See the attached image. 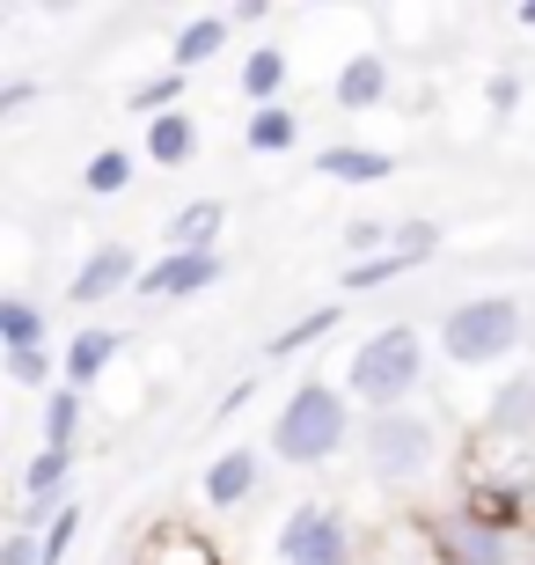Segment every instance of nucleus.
<instances>
[{
  "label": "nucleus",
  "mask_w": 535,
  "mask_h": 565,
  "mask_svg": "<svg viewBox=\"0 0 535 565\" xmlns=\"http://www.w3.org/2000/svg\"><path fill=\"white\" fill-rule=\"evenodd\" d=\"M484 104H492L499 118H506V110L521 104V74H492V82H484Z\"/></svg>",
  "instance_id": "473e14b6"
},
{
  "label": "nucleus",
  "mask_w": 535,
  "mask_h": 565,
  "mask_svg": "<svg viewBox=\"0 0 535 565\" xmlns=\"http://www.w3.org/2000/svg\"><path fill=\"white\" fill-rule=\"evenodd\" d=\"M74 544H82V507H66L60 522L44 529V565H60V558H66Z\"/></svg>",
  "instance_id": "7c9ffc66"
},
{
  "label": "nucleus",
  "mask_w": 535,
  "mask_h": 565,
  "mask_svg": "<svg viewBox=\"0 0 535 565\" xmlns=\"http://www.w3.org/2000/svg\"><path fill=\"white\" fill-rule=\"evenodd\" d=\"M82 419H88V397L60 382V390L44 397V448H74V440H82Z\"/></svg>",
  "instance_id": "5701e85b"
},
{
  "label": "nucleus",
  "mask_w": 535,
  "mask_h": 565,
  "mask_svg": "<svg viewBox=\"0 0 535 565\" xmlns=\"http://www.w3.org/2000/svg\"><path fill=\"white\" fill-rule=\"evenodd\" d=\"M227 38H235V15H191L176 38H169V66L176 74H199L206 60H221Z\"/></svg>",
  "instance_id": "f3484780"
},
{
  "label": "nucleus",
  "mask_w": 535,
  "mask_h": 565,
  "mask_svg": "<svg viewBox=\"0 0 535 565\" xmlns=\"http://www.w3.org/2000/svg\"><path fill=\"white\" fill-rule=\"evenodd\" d=\"M352 412H360V404L345 397V382H323V375L293 382L287 404L271 412V456L287 462V470H323V462H338L352 448V434H360Z\"/></svg>",
  "instance_id": "f257e3e1"
},
{
  "label": "nucleus",
  "mask_w": 535,
  "mask_h": 565,
  "mask_svg": "<svg viewBox=\"0 0 535 565\" xmlns=\"http://www.w3.org/2000/svg\"><path fill=\"white\" fill-rule=\"evenodd\" d=\"M426 360H432V338L418 323H382V331L360 338L345 360V397L360 404V419L367 412H404L426 382Z\"/></svg>",
  "instance_id": "f03ea898"
},
{
  "label": "nucleus",
  "mask_w": 535,
  "mask_h": 565,
  "mask_svg": "<svg viewBox=\"0 0 535 565\" xmlns=\"http://www.w3.org/2000/svg\"><path fill=\"white\" fill-rule=\"evenodd\" d=\"M315 177L323 184H389L396 177V154L389 147H360V140H338L315 154Z\"/></svg>",
  "instance_id": "ddd939ff"
},
{
  "label": "nucleus",
  "mask_w": 535,
  "mask_h": 565,
  "mask_svg": "<svg viewBox=\"0 0 535 565\" xmlns=\"http://www.w3.org/2000/svg\"><path fill=\"white\" fill-rule=\"evenodd\" d=\"M30 96H38V82H30V74L0 82V118H22V110H30Z\"/></svg>",
  "instance_id": "2f4dec72"
},
{
  "label": "nucleus",
  "mask_w": 535,
  "mask_h": 565,
  "mask_svg": "<svg viewBox=\"0 0 535 565\" xmlns=\"http://www.w3.org/2000/svg\"><path fill=\"white\" fill-rule=\"evenodd\" d=\"M271 558H279V565H360V529H352L345 507L301 500V507H287V514H279Z\"/></svg>",
  "instance_id": "39448f33"
},
{
  "label": "nucleus",
  "mask_w": 535,
  "mask_h": 565,
  "mask_svg": "<svg viewBox=\"0 0 535 565\" xmlns=\"http://www.w3.org/2000/svg\"><path fill=\"white\" fill-rule=\"evenodd\" d=\"M140 257L125 250V243H96V250L74 265V279H66V301L74 309H104V301H118V294H132L140 287Z\"/></svg>",
  "instance_id": "6e6552de"
},
{
  "label": "nucleus",
  "mask_w": 535,
  "mask_h": 565,
  "mask_svg": "<svg viewBox=\"0 0 535 565\" xmlns=\"http://www.w3.org/2000/svg\"><path fill=\"white\" fill-rule=\"evenodd\" d=\"M118 353H125V331H110V323H82V331L60 345V382L88 397V390L118 367Z\"/></svg>",
  "instance_id": "9d476101"
},
{
  "label": "nucleus",
  "mask_w": 535,
  "mask_h": 565,
  "mask_svg": "<svg viewBox=\"0 0 535 565\" xmlns=\"http://www.w3.org/2000/svg\"><path fill=\"white\" fill-rule=\"evenodd\" d=\"M484 434L514 440L521 456L535 448V367H514V375L492 390V404H484Z\"/></svg>",
  "instance_id": "f8f14e48"
},
{
  "label": "nucleus",
  "mask_w": 535,
  "mask_h": 565,
  "mask_svg": "<svg viewBox=\"0 0 535 565\" xmlns=\"http://www.w3.org/2000/svg\"><path fill=\"white\" fill-rule=\"evenodd\" d=\"M8 382L52 397V390H60V353H52V345H15V353H8Z\"/></svg>",
  "instance_id": "b1692460"
},
{
  "label": "nucleus",
  "mask_w": 535,
  "mask_h": 565,
  "mask_svg": "<svg viewBox=\"0 0 535 565\" xmlns=\"http://www.w3.org/2000/svg\"><path fill=\"white\" fill-rule=\"evenodd\" d=\"M235 22H243V30H257V22H271V8H265V0H243V8H235Z\"/></svg>",
  "instance_id": "f704fd0d"
},
{
  "label": "nucleus",
  "mask_w": 535,
  "mask_h": 565,
  "mask_svg": "<svg viewBox=\"0 0 535 565\" xmlns=\"http://www.w3.org/2000/svg\"><path fill=\"white\" fill-rule=\"evenodd\" d=\"M0 345H52V316L30 301V294H0Z\"/></svg>",
  "instance_id": "4be33fe9"
},
{
  "label": "nucleus",
  "mask_w": 535,
  "mask_h": 565,
  "mask_svg": "<svg viewBox=\"0 0 535 565\" xmlns=\"http://www.w3.org/2000/svg\"><path fill=\"white\" fill-rule=\"evenodd\" d=\"M221 287V250H162L140 273V301H191V294Z\"/></svg>",
  "instance_id": "1a4fd4ad"
},
{
  "label": "nucleus",
  "mask_w": 535,
  "mask_h": 565,
  "mask_svg": "<svg viewBox=\"0 0 535 565\" xmlns=\"http://www.w3.org/2000/svg\"><path fill=\"white\" fill-rule=\"evenodd\" d=\"M257 484H265V456L235 440V448H221V456L206 462V484H199V492H206L213 514H235V507L257 500Z\"/></svg>",
  "instance_id": "9b49d317"
},
{
  "label": "nucleus",
  "mask_w": 535,
  "mask_h": 565,
  "mask_svg": "<svg viewBox=\"0 0 535 565\" xmlns=\"http://www.w3.org/2000/svg\"><path fill=\"white\" fill-rule=\"evenodd\" d=\"M404 273H418L411 257H404V250H382V257H367V265H345V279H338V287H345V294H382L389 279H404Z\"/></svg>",
  "instance_id": "bb28decb"
},
{
  "label": "nucleus",
  "mask_w": 535,
  "mask_h": 565,
  "mask_svg": "<svg viewBox=\"0 0 535 565\" xmlns=\"http://www.w3.org/2000/svg\"><path fill=\"white\" fill-rule=\"evenodd\" d=\"M360 462H367L374 484H389V492H411L440 470V426L404 404V412H367L360 419Z\"/></svg>",
  "instance_id": "20e7f679"
},
{
  "label": "nucleus",
  "mask_w": 535,
  "mask_h": 565,
  "mask_svg": "<svg viewBox=\"0 0 535 565\" xmlns=\"http://www.w3.org/2000/svg\"><path fill=\"white\" fill-rule=\"evenodd\" d=\"M440 243H448V235H440V221H396V250L411 257V265H432V257H440Z\"/></svg>",
  "instance_id": "cd10ccee"
},
{
  "label": "nucleus",
  "mask_w": 535,
  "mask_h": 565,
  "mask_svg": "<svg viewBox=\"0 0 535 565\" xmlns=\"http://www.w3.org/2000/svg\"><path fill=\"white\" fill-rule=\"evenodd\" d=\"M528 338H535V323H528V309H521V294H470V301H454V309L440 316L432 345H440L448 367H499V360H514Z\"/></svg>",
  "instance_id": "7ed1b4c3"
},
{
  "label": "nucleus",
  "mask_w": 535,
  "mask_h": 565,
  "mask_svg": "<svg viewBox=\"0 0 535 565\" xmlns=\"http://www.w3.org/2000/svg\"><path fill=\"white\" fill-rule=\"evenodd\" d=\"M249 397H257V375H243V382H235V390H227L221 404H213V426H227V419H235V412H243Z\"/></svg>",
  "instance_id": "72a5a7b5"
},
{
  "label": "nucleus",
  "mask_w": 535,
  "mask_h": 565,
  "mask_svg": "<svg viewBox=\"0 0 535 565\" xmlns=\"http://www.w3.org/2000/svg\"><path fill=\"white\" fill-rule=\"evenodd\" d=\"M221 228H227V206H221V199H191V206L169 213L162 250H221Z\"/></svg>",
  "instance_id": "6ab92c4d"
},
{
  "label": "nucleus",
  "mask_w": 535,
  "mask_h": 565,
  "mask_svg": "<svg viewBox=\"0 0 535 565\" xmlns=\"http://www.w3.org/2000/svg\"><path fill=\"white\" fill-rule=\"evenodd\" d=\"M184 82H191V74H176V66H162V74H147V82L132 88L125 104L140 110V118H162V110H184Z\"/></svg>",
  "instance_id": "a878e982"
},
{
  "label": "nucleus",
  "mask_w": 535,
  "mask_h": 565,
  "mask_svg": "<svg viewBox=\"0 0 535 565\" xmlns=\"http://www.w3.org/2000/svg\"><path fill=\"white\" fill-rule=\"evenodd\" d=\"M382 96H389V60L382 52H352L338 66V82H330V104L338 110H374Z\"/></svg>",
  "instance_id": "2eb2a0df"
},
{
  "label": "nucleus",
  "mask_w": 535,
  "mask_h": 565,
  "mask_svg": "<svg viewBox=\"0 0 535 565\" xmlns=\"http://www.w3.org/2000/svg\"><path fill=\"white\" fill-rule=\"evenodd\" d=\"M287 82H293V52H287V44H257V52L235 66V88H243L249 110L279 104V96H287Z\"/></svg>",
  "instance_id": "4468645a"
},
{
  "label": "nucleus",
  "mask_w": 535,
  "mask_h": 565,
  "mask_svg": "<svg viewBox=\"0 0 535 565\" xmlns=\"http://www.w3.org/2000/svg\"><path fill=\"white\" fill-rule=\"evenodd\" d=\"M147 565H213V551L199 536H154V558Z\"/></svg>",
  "instance_id": "c85d7f7f"
},
{
  "label": "nucleus",
  "mask_w": 535,
  "mask_h": 565,
  "mask_svg": "<svg viewBox=\"0 0 535 565\" xmlns=\"http://www.w3.org/2000/svg\"><path fill=\"white\" fill-rule=\"evenodd\" d=\"M426 551L432 565H528V536H514V529H492L477 522V514H426Z\"/></svg>",
  "instance_id": "423d86ee"
},
{
  "label": "nucleus",
  "mask_w": 535,
  "mask_h": 565,
  "mask_svg": "<svg viewBox=\"0 0 535 565\" xmlns=\"http://www.w3.org/2000/svg\"><path fill=\"white\" fill-rule=\"evenodd\" d=\"M0 565H44V536L8 522V536H0Z\"/></svg>",
  "instance_id": "c756f323"
},
{
  "label": "nucleus",
  "mask_w": 535,
  "mask_h": 565,
  "mask_svg": "<svg viewBox=\"0 0 535 565\" xmlns=\"http://www.w3.org/2000/svg\"><path fill=\"white\" fill-rule=\"evenodd\" d=\"M191 154H199V118H191V110L147 118V162H154V169H184Z\"/></svg>",
  "instance_id": "aec40b11"
},
{
  "label": "nucleus",
  "mask_w": 535,
  "mask_h": 565,
  "mask_svg": "<svg viewBox=\"0 0 535 565\" xmlns=\"http://www.w3.org/2000/svg\"><path fill=\"white\" fill-rule=\"evenodd\" d=\"M528 367H535V338H528Z\"/></svg>",
  "instance_id": "e433bc0d"
},
{
  "label": "nucleus",
  "mask_w": 535,
  "mask_h": 565,
  "mask_svg": "<svg viewBox=\"0 0 535 565\" xmlns=\"http://www.w3.org/2000/svg\"><path fill=\"white\" fill-rule=\"evenodd\" d=\"M338 323H345V301H315V309H301L287 331H271V338H265V367H287L293 353H309L315 338H330Z\"/></svg>",
  "instance_id": "dca6fc26"
},
{
  "label": "nucleus",
  "mask_w": 535,
  "mask_h": 565,
  "mask_svg": "<svg viewBox=\"0 0 535 565\" xmlns=\"http://www.w3.org/2000/svg\"><path fill=\"white\" fill-rule=\"evenodd\" d=\"M528 462V456H521ZM470 470L462 478V514H477V522L492 529H514V536H528V507H535V470Z\"/></svg>",
  "instance_id": "0eeeda50"
},
{
  "label": "nucleus",
  "mask_w": 535,
  "mask_h": 565,
  "mask_svg": "<svg viewBox=\"0 0 535 565\" xmlns=\"http://www.w3.org/2000/svg\"><path fill=\"white\" fill-rule=\"evenodd\" d=\"M514 22H521V30H535V0H521V8H514Z\"/></svg>",
  "instance_id": "c9c22d12"
},
{
  "label": "nucleus",
  "mask_w": 535,
  "mask_h": 565,
  "mask_svg": "<svg viewBox=\"0 0 535 565\" xmlns=\"http://www.w3.org/2000/svg\"><path fill=\"white\" fill-rule=\"evenodd\" d=\"M243 147L249 154H293L301 147V110L293 104H265L243 118Z\"/></svg>",
  "instance_id": "412c9836"
},
{
  "label": "nucleus",
  "mask_w": 535,
  "mask_h": 565,
  "mask_svg": "<svg viewBox=\"0 0 535 565\" xmlns=\"http://www.w3.org/2000/svg\"><path fill=\"white\" fill-rule=\"evenodd\" d=\"M125 184H132V154H125V147H96L88 169H82V191L88 199H118Z\"/></svg>",
  "instance_id": "393cba45"
},
{
  "label": "nucleus",
  "mask_w": 535,
  "mask_h": 565,
  "mask_svg": "<svg viewBox=\"0 0 535 565\" xmlns=\"http://www.w3.org/2000/svg\"><path fill=\"white\" fill-rule=\"evenodd\" d=\"M74 470H82V456H74V448H38V456L22 462V500L66 507V500H74Z\"/></svg>",
  "instance_id": "a211bd4d"
}]
</instances>
